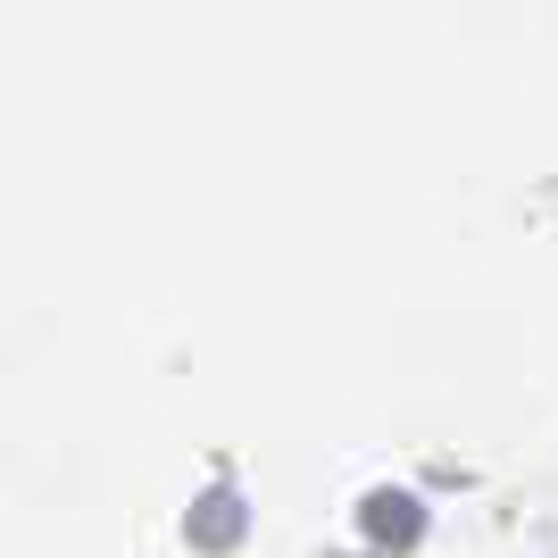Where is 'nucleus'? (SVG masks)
Returning a JSON list of instances; mask_svg holds the SVG:
<instances>
[]
</instances>
